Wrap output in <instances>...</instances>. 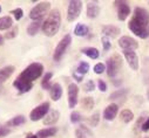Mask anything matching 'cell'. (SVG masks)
<instances>
[{
    "label": "cell",
    "instance_id": "1",
    "mask_svg": "<svg viewBox=\"0 0 149 138\" xmlns=\"http://www.w3.org/2000/svg\"><path fill=\"white\" fill-rule=\"evenodd\" d=\"M44 73V66L39 62L31 63L26 67L21 74L14 80L13 87L19 91V94L28 92L33 88V82L39 79Z\"/></svg>",
    "mask_w": 149,
    "mask_h": 138
},
{
    "label": "cell",
    "instance_id": "2",
    "mask_svg": "<svg viewBox=\"0 0 149 138\" xmlns=\"http://www.w3.org/2000/svg\"><path fill=\"white\" fill-rule=\"evenodd\" d=\"M148 27H149V12L144 8L136 7L134 10V15L128 23V28L140 39H147L149 37Z\"/></svg>",
    "mask_w": 149,
    "mask_h": 138
},
{
    "label": "cell",
    "instance_id": "3",
    "mask_svg": "<svg viewBox=\"0 0 149 138\" xmlns=\"http://www.w3.org/2000/svg\"><path fill=\"white\" fill-rule=\"evenodd\" d=\"M60 25H61V14L58 10H53L49 12L46 20L42 23V28H41L42 33L46 37L52 38L59 32Z\"/></svg>",
    "mask_w": 149,
    "mask_h": 138
},
{
    "label": "cell",
    "instance_id": "4",
    "mask_svg": "<svg viewBox=\"0 0 149 138\" xmlns=\"http://www.w3.org/2000/svg\"><path fill=\"white\" fill-rule=\"evenodd\" d=\"M122 64L123 62L119 54H113L110 57H108V60L106 61V70L108 77L114 79L119 74L120 69L122 68Z\"/></svg>",
    "mask_w": 149,
    "mask_h": 138
},
{
    "label": "cell",
    "instance_id": "5",
    "mask_svg": "<svg viewBox=\"0 0 149 138\" xmlns=\"http://www.w3.org/2000/svg\"><path fill=\"white\" fill-rule=\"evenodd\" d=\"M51 8V3L49 1H41L39 4H36V6H34L31 12H29V18L33 21H41L42 18L48 13Z\"/></svg>",
    "mask_w": 149,
    "mask_h": 138
},
{
    "label": "cell",
    "instance_id": "6",
    "mask_svg": "<svg viewBox=\"0 0 149 138\" xmlns=\"http://www.w3.org/2000/svg\"><path fill=\"white\" fill-rule=\"evenodd\" d=\"M70 43H72V35L70 34H66V35L59 41V43L56 45V47L54 49V54H53L54 61L59 62L62 59V56L65 55V53H66V50Z\"/></svg>",
    "mask_w": 149,
    "mask_h": 138
},
{
    "label": "cell",
    "instance_id": "7",
    "mask_svg": "<svg viewBox=\"0 0 149 138\" xmlns=\"http://www.w3.org/2000/svg\"><path fill=\"white\" fill-rule=\"evenodd\" d=\"M49 107H51L49 102H44V103H41V104H39L38 107H35L29 114L31 121L32 122H38V121L45 118L46 115L49 112Z\"/></svg>",
    "mask_w": 149,
    "mask_h": 138
},
{
    "label": "cell",
    "instance_id": "8",
    "mask_svg": "<svg viewBox=\"0 0 149 138\" xmlns=\"http://www.w3.org/2000/svg\"><path fill=\"white\" fill-rule=\"evenodd\" d=\"M82 11V1L80 0H72L69 1L68 10H67V20L69 22L75 21Z\"/></svg>",
    "mask_w": 149,
    "mask_h": 138
},
{
    "label": "cell",
    "instance_id": "9",
    "mask_svg": "<svg viewBox=\"0 0 149 138\" xmlns=\"http://www.w3.org/2000/svg\"><path fill=\"white\" fill-rule=\"evenodd\" d=\"M68 95V107L69 109H74L78 104V97H79V87L75 83H70L67 89Z\"/></svg>",
    "mask_w": 149,
    "mask_h": 138
},
{
    "label": "cell",
    "instance_id": "10",
    "mask_svg": "<svg viewBox=\"0 0 149 138\" xmlns=\"http://www.w3.org/2000/svg\"><path fill=\"white\" fill-rule=\"evenodd\" d=\"M119 46L123 50H135L139 48V42L135 39L125 35V37H121L119 39Z\"/></svg>",
    "mask_w": 149,
    "mask_h": 138
},
{
    "label": "cell",
    "instance_id": "11",
    "mask_svg": "<svg viewBox=\"0 0 149 138\" xmlns=\"http://www.w3.org/2000/svg\"><path fill=\"white\" fill-rule=\"evenodd\" d=\"M114 5L118 6V19L120 21H125L130 14V6L127 1H115Z\"/></svg>",
    "mask_w": 149,
    "mask_h": 138
},
{
    "label": "cell",
    "instance_id": "12",
    "mask_svg": "<svg viewBox=\"0 0 149 138\" xmlns=\"http://www.w3.org/2000/svg\"><path fill=\"white\" fill-rule=\"evenodd\" d=\"M123 55L125 59L127 60L129 67L133 69V70H137L139 69V56L134 50H123Z\"/></svg>",
    "mask_w": 149,
    "mask_h": 138
},
{
    "label": "cell",
    "instance_id": "13",
    "mask_svg": "<svg viewBox=\"0 0 149 138\" xmlns=\"http://www.w3.org/2000/svg\"><path fill=\"white\" fill-rule=\"evenodd\" d=\"M119 112V106L115 103H110V104L104 109L103 111V118L106 121H113Z\"/></svg>",
    "mask_w": 149,
    "mask_h": 138
},
{
    "label": "cell",
    "instance_id": "14",
    "mask_svg": "<svg viewBox=\"0 0 149 138\" xmlns=\"http://www.w3.org/2000/svg\"><path fill=\"white\" fill-rule=\"evenodd\" d=\"M102 34L106 38H116L119 34H121V29L114 25H104L102 27Z\"/></svg>",
    "mask_w": 149,
    "mask_h": 138
},
{
    "label": "cell",
    "instance_id": "15",
    "mask_svg": "<svg viewBox=\"0 0 149 138\" xmlns=\"http://www.w3.org/2000/svg\"><path fill=\"white\" fill-rule=\"evenodd\" d=\"M14 72H15L14 66H6V67H3L0 69V84L6 82L12 76V74Z\"/></svg>",
    "mask_w": 149,
    "mask_h": 138
},
{
    "label": "cell",
    "instance_id": "16",
    "mask_svg": "<svg viewBox=\"0 0 149 138\" xmlns=\"http://www.w3.org/2000/svg\"><path fill=\"white\" fill-rule=\"evenodd\" d=\"M100 14V6L96 1H89L87 4V17L89 19H95Z\"/></svg>",
    "mask_w": 149,
    "mask_h": 138
},
{
    "label": "cell",
    "instance_id": "17",
    "mask_svg": "<svg viewBox=\"0 0 149 138\" xmlns=\"http://www.w3.org/2000/svg\"><path fill=\"white\" fill-rule=\"evenodd\" d=\"M59 118H60V112L58 110H51L44 118L42 123L44 125H54L59 121Z\"/></svg>",
    "mask_w": 149,
    "mask_h": 138
},
{
    "label": "cell",
    "instance_id": "18",
    "mask_svg": "<svg viewBox=\"0 0 149 138\" xmlns=\"http://www.w3.org/2000/svg\"><path fill=\"white\" fill-rule=\"evenodd\" d=\"M49 96H51V98H52L53 101H55V102L61 98V96H62V87H61L60 83H54V84H52V88H51V90H49Z\"/></svg>",
    "mask_w": 149,
    "mask_h": 138
},
{
    "label": "cell",
    "instance_id": "19",
    "mask_svg": "<svg viewBox=\"0 0 149 138\" xmlns=\"http://www.w3.org/2000/svg\"><path fill=\"white\" fill-rule=\"evenodd\" d=\"M40 28H42L41 21H33L27 27V34H28V35H31V37H34V35L38 34V32L40 30Z\"/></svg>",
    "mask_w": 149,
    "mask_h": 138
},
{
    "label": "cell",
    "instance_id": "20",
    "mask_svg": "<svg viewBox=\"0 0 149 138\" xmlns=\"http://www.w3.org/2000/svg\"><path fill=\"white\" fill-rule=\"evenodd\" d=\"M56 132H58L56 128H46V129L39 130L38 133H36V136H38L39 138H49V137H53Z\"/></svg>",
    "mask_w": 149,
    "mask_h": 138
},
{
    "label": "cell",
    "instance_id": "21",
    "mask_svg": "<svg viewBox=\"0 0 149 138\" xmlns=\"http://www.w3.org/2000/svg\"><path fill=\"white\" fill-rule=\"evenodd\" d=\"M82 53H84L86 56H88L89 59H92V60H96V59H99V56H100V52H99V49L95 48V47H87V48H84V49H82Z\"/></svg>",
    "mask_w": 149,
    "mask_h": 138
},
{
    "label": "cell",
    "instance_id": "22",
    "mask_svg": "<svg viewBox=\"0 0 149 138\" xmlns=\"http://www.w3.org/2000/svg\"><path fill=\"white\" fill-rule=\"evenodd\" d=\"M12 26H13V19L10 15L0 18V30L10 29Z\"/></svg>",
    "mask_w": 149,
    "mask_h": 138
},
{
    "label": "cell",
    "instance_id": "23",
    "mask_svg": "<svg viewBox=\"0 0 149 138\" xmlns=\"http://www.w3.org/2000/svg\"><path fill=\"white\" fill-rule=\"evenodd\" d=\"M89 32V28L84 23H78L77 27L74 28V35L77 37H86Z\"/></svg>",
    "mask_w": 149,
    "mask_h": 138
},
{
    "label": "cell",
    "instance_id": "24",
    "mask_svg": "<svg viewBox=\"0 0 149 138\" xmlns=\"http://www.w3.org/2000/svg\"><path fill=\"white\" fill-rule=\"evenodd\" d=\"M25 122H26V117L22 116V115H18V116L11 118V119L6 123V125H7V126H18V125L25 124Z\"/></svg>",
    "mask_w": 149,
    "mask_h": 138
},
{
    "label": "cell",
    "instance_id": "25",
    "mask_svg": "<svg viewBox=\"0 0 149 138\" xmlns=\"http://www.w3.org/2000/svg\"><path fill=\"white\" fill-rule=\"evenodd\" d=\"M120 118H121V121H122L123 123L128 124V123H130V122L134 119V112L130 111L129 109H125V110L121 111V114H120Z\"/></svg>",
    "mask_w": 149,
    "mask_h": 138
},
{
    "label": "cell",
    "instance_id": "26",
    "mask_svg": "<svg viewBox=\"0 0 149 138\" xmlns=\"http://www.w3.org/2000/svg\"><path fill=\"white\" fill-rule=\"evenodd\" d=\"M94 104H95V102H94V98L91 97V96H87V97H84L81 99V107L86 110H91L94 108Z\"/></svg>",
    "mask_w": 149,
    "mask_h": 138
},
{
    "label": "cell",
    "instance_id": "27",
    "mask_svg": "<svg viewBox=\"0 0 149 138\" xmlns=\"http://www.w3.org/2000/svg\"><path fill=\"white\" fill-rule=\"evenodd\" d=\"M52 77H53V73L47 72V73L45 74V76H44V79H42V81H41V87H42V89H45V90H51V88H52L51 79H52Z\"/></svg>",
    "mask_w": 149,
    "mask_h": 138
},
{
    "label": "cell",
    "instance_id": "28",
    "mask_svg": "<svg viewBox=\"0 0 149 138\" xmlns=\"http://www.w3.org/2000/svg\"><path fill=\"white\" fill-rule=\"evenodd\" d=\"M88 72H89V64H88L86 61H81V62L78 64L77 70H75V73H78V74L81 75V76H85Z\"/></svg>",
    "mask_w": 149,
    "mask_h": 138
},
{
    "label": "cell",
    "instance_id": "29",
    "mask_svg": "<svg viewBox=\"0 0 149 138\" xmlns=\"http://www.w3.org/2000/svg\"><path fill=\"white\" fill-rule=\"evenodd\" d=\"M127 94H128V89H119V90H115L114 92H111V94L109 95V99H110V101L120 99V98L125 97Z\"/></svg>",
    "mask_w": 149,
    "mask_h": 138
},
{
    "label": "cell",
    "instance_id": "30",
    "mask_svg": "<svg viewBox=\"0 0 149 138\" xmlns=\"http://www.w3.org/2000/svg\"><path fill=\"white\" fill-rule=\"evenodd\" d=\"M18 33H19V27H18V26H14V27H12L11 30H8V32L5 34V39H7V40L14 39V38L18 35Z\"/></svg>",
    "mask_w": 149,
    "mask_h": 138
},
{
    "label": "cell",
    "instance_id": "31",
    "mask_svg": "<svg viewBox=\"0 0 149 138\" xmlns=\"http://www.w3.org/2000/svg\"><path fill=\"white\" fill-rule=\"evenodd\" d=\"M99 122H100V114H99V112L94 114L93 116H91V117L88 118V123H89V125H91L92 128L97 126Z\"/></svg>",
    "mask_w": 149,
    "mask_h": 138
},
{
    "label": "cell",
    "instance_id": "32",
    "mask_svg": "<svg viewBox=\"0 0 149 138\" xmlns=\"http://www.w3.org/2000/svg\"><path fill=\"white\" fill-rule=\"evenodd\" d=\"M82 116H81V114L80 112H78V111H73L72 114H70V122L73 123V124H75V123H79V122H81L82 121Z\"/></svg>",
    "mask_w": 149,
    "mask_h": 138
},
{
    "label": "cell",
    "instance_id": "33",
    "mask_svg": "<svg viewBox=\"0 0 149 138\" xmlns=\"http://www.w3.org/2000/svg\"><path fill=\"white\" fill-rule=\"evenodd\" d=\"M84 89H85V91H87V92H92V91L95 89V83H94V81H93V80H88V81L84 84Z\"/></svg>",
    "mask_w": 149,
    "mask_h": 138
},
{
    "label": "cell",
    "instance_id": "34",
    "mask_svg": "<svg viewBox=\"0 0 149 138\" xmlns=\"http://www.w3.org/2000/svg\"><path fill=\"white\" fill-rule=\"evenodd\" d=\"M10 13L14 15V19H15L17 21H19V20L22 18V15H24V11H22L21 8H15V10H12Z\"/></svg>",
    "mask_w": 149,
    "mask_h": 138
},
{
    "label": "cell",
    "instance_id": "35",
    "mask_svg": "<svg viewBox=\"0 0 149 138\" xmlns=\"http://www.w3.org/2000/svg\"><path fill=\"white\" fill-rule=\"evenodd\" d=\"M101 42H102V47H103V50H104V52H108V50L111 48V43H110V40H109L108 38L102 37Z\"/></svg>",
    "mask_w": 149,
    "mask_h": 138
},
{
    "label": "cell",
    "instance_id": "36",
    "mask_svg": "<svg viewBox=\"0 0 149 138\" xmlns=\"http://www.w3.org/2000/svg\"><path fill=\"white\" fill-rule=\"evenodd\" d=\"M104 70H106V66H104L103 63H96V64L94 66V73L97 74V75L102 74Z\"/></svg>",
    "mask_w": 149,
    "mask_h": 138
},
{
    "label": "cell",
    "instance_id": "37",
    "mask_svg": "<svg viewBox=\"0 0 149 138\" xmlns=\"http://www.w3.org/2000/svg\"><path fill=\"white\" fill-rule=\"evenodd\" d=\"M10 132H11V130L8 129L7 125H0V138L6 137Z\"/></svg>",
    "mask_w": 149,
    "mask_h": 138
},
{
    "label": "cell",
    "instance_id": "38",
    "mask_svg": "<svg viewBox=\"0 0 149 138\" xmlns=\"http://www.w3.org/2000/svg\"><path fill=\"white\" fill-rule=\"evenodd\" d=\"M97 88H99V90L102 91V92L107 91V84H106V82L102 81V80H97Z\"/></svg>",
    "mask_w": 149,
    "mask_h": 138
},
{
    "label": "cell",
    "instance_id": "39",
    "mask_svg": "<svg viewBox=\"0 0 149 138\" xmlns=\"http://www.w3.org/2000/svg\"><path fill=\"white\" fill-rule=\"evenodd\" d=\"M141 130L144 131V132L149 131V117H147V118L143 121V123H142V125H141Z\"/></svg>",
    "mask_w": 149,
    "mask_h": 138
},
{
    "label": "cell",
    "instance_id": "40",
    "mask_svg": "<svg viewBox=\"0 0 149 138\" xmlns=\"http://www.w3.org/2000/svg\"><path fill=\"white\" fill-rule=\"evenodd\" d=\"M75 135H77V138H87V136H86V133L79 128V129H77L75 130Z\"/></svg>",
    "mask_w": 149,
    "mask_h": 138
},
{
    "label": "cell",
    "instance_id": "41",
    "mask_svg": "<svg viewBox=\"0 0 149 138\" xmlns=\"http://www.w3.org/2000/svg\"><path fill=\"white\" fill-rule=\"evenodd\" d=\"M73 77L74 79H75L78 82H82V80H84V76H81V75H79L78 73H75V72H74L73 73Z\"/></svg>",
    "mask_w": 149,
    "mask_h": 138
},
{
    "label": "cell",
    "instance_id": "42",
    "mask_svg": "<svg viewBox=\"0 0 149 138\" xmlns=\"http://www.w3.org/2000/svg\"><path fill=\"white\" fill-rule=\"evenodd\" d=\"M26 138H39V137L36 135H34V133H32V132H29V133L26 135Z\"/></svg>",
    "mask_w": 149,
    "mask_h": 138
},
{
    "label": "cell",
    "instance_id": "43",
    "mask_svg": "<svg viewBox=\"0 0 149 138\" xmlns=\"http://www.w3.org/2000/svg\"><path fill=\"white\" fill-rule=\"evenodd\" d=\"M4 41H5V37H3L1 34H0V46L4 45Z\"/></svg>",
    "mask_w": 149,
    "mask_h": 138
},
{
    "label": "cell",
    "instance_id": "44",
    "mask_svg": "<svg viewBox=\"0 0 149 138\" xmlns=\"http://www.w3.org/2000/svg\"><path fill=\"white\" fill-rule=\"evenodd\" d=\"M147 97H148V99H149V89H148V91H147Z\"/></svg>",
    "mask_w": 149,
    "mask_h": 138
},
{
    "label": "cell",
    "instance_id": "45",
    "mask_svg": "<svg viewBox=\"0 0 149 138\" xmlns=\"http://www.w3.org/2000/svg\"><path fill=\"white\" fill-rule=\"evenodd\" d=\"M3 92V89H1V87H0V94H1Z\"/></svg>",
    "mask_w": 149,
    "mask_h": 138
},
{
    "label": "cell",
    "instance_id": "46",
    "mask_svg": "<svg viewBox=\"0 0 149 138\" xmlns=\"http://www.w3.org/2000/svg\"><path fill=\"white\" fill-rule=\"evenodd\" d=\"M0 12H1V5H0Z\"/></svg>",
    "mask_w": 149,
    "mask_h": 138
},
{
    "label": "cell",
    "instance_id": "47",
    "mask_svg": "<svg viewBox=\"0 0 149 138\" xmlns=\"http://www.w3.org/2000/svg\"><path fill=\"white\" fill-rule=\"evenodd\" d=\"M148 32H149V27H148Z\"/></svg>",
    "mask_w": 149,
    "mask_h": 138
},
{
    "label": "cell",
    "instance_id": "48",
    "mask_svg": "<svg viewBox=\"0 0 149 138\" xmlns=\"http://www.w3.org/2000/svg\"><path fill=\"white\" fill-rule=\"evenodd\" d=\"M148 5H149V1H148Z\"/></svg>",
    "mask_w": 149,
    "mask_h": 138
}]
</instances>
